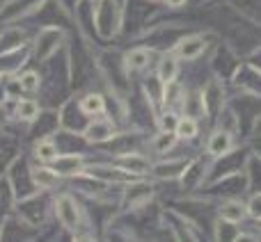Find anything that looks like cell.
Masks as SVG:
<instances>
[{
  "mask_svg": "<svg viewBox=\"0 0 261 242\" xmlns=\"http://www.w3.org/2000/svg\"><path fill=\"white\" fill-rule=\"evenodd\" d=\"M53 217L64 229V233H69L73 240H94L96 238V231L90 224L85 206L69 190H60V192L53 194Z\"/></svg>",
  "mask_w": 261,
  "mask_h": 242,
  "instance_id": "1",
  "label": "cell"
},
{
  "mask_svg": "<svg viewBox=\"0 0 261 242\" xmlns=\"http://www.w3.org/2000/svg\"><path fill=\"white\" fill-rule=\"evenodd\" d=\"M69 32L64 25H55V23H46V25H37L35 35L30 41V53H32V62L41 64L48 57L58 55L60 50L67 48L69 44Z\"/></svg>",
  "mask_w": 261,
  "mask_h": 242,
  "instance_id": "2",
  "label": "cell"
},
{
  "mask_svg": "<svg viewBox=\"0 0 261 242\" xmlns=\"http://www.w3.org/2000/svg\"><path fill=\"white\" fill-rule=\"evenodd\" d=\"M14 213H16V215H21L28 224L41 229L46 222L53 220V194L37 192V194H32V197L18 199Z\"/></svg>",
  "mask_w": 261,
  "mask_h": 242,
  "instance_id": "3",
  "label": "cell"
},
{
  "mask_svg": "<svg viewBox=\"0 0 261 242\" xmlns=\"http://www.w3.org/2000/svg\"><path fill=\"white\" fill-rule=\"evenodd\" d=\"M92 3V25L101 39H110L117 35L122 25V12L117 0H90Z\"/></svg>",
  "mask_w": 261,
  "mask_h": 242,
  "instance_id": "4",
  "label": "cell"
},
{
  "mask_svg": "<svg viewBox=\"0 0 261 242\" xmlns=\"http://www.w3.org/2000/svg\"><path fill=\"white\" fill-rule=\"evenodd\" d=\"M30 165H32L30 156L23 151L21 156H18L16 160L7 167V169H5V176H7V180L12 183L14 192H16V201H18V199L32 197V194L39 192V190H37V185H35V180H32Z\"/></svg>",
  "mask_w": 261,
  "mask_h": 242,
  "instance_id": "5",
  "label": "cell"
},
{
  "mask_svg": "<svg viewBox=\"0 0 261 242\" xmlns=\"http://www.w3.org/2000/svg\"><path fill=\"white\" fill-rule=\"evenodd\" d=\"M58 117H60V130H67V133H73V135H83L85 126L90 124V117L81 110L76 94H71L67 101L60 103Z\"/></svg>",
  "mask_w": 261,
  "mask_h": 242,
  "instance_id": "6",
  "label": "cell"
},
{
  "mask_svg": "<svg viewBox=\"0 0 261 242\" xmlns=\"http://www.w3.org/2000/svg\"><path fill=\"white\" fill-rule=\"evenodd\" d=\"M117 137H119L117 124H115L108 114L90 119V124L83 130V139H85L87 146H103V144H110Z\"/></svg>",
  "mask_w": 261,
  "mask_h": 242,
  "instance_id": "7",
  "label": "cell"
},
{
  "mask_svg": "<svg viewBox=\"0 0 261 242\" xmlns=\"http://www.w3.org/2000/svg\"><path fill=\"white\" fill-rule=\"evenodd\" d=\"M60 130V117H58V108H46L39 112V117L32 121L30 126H25L23 130V139L28 144L35 142L39 137H55Z\"/></svg>",
  "mask_w": 261,
  "mask_h": 242,
  "instance_id": "8",
  "label": "cell"
},
{
  "mask_svg": "<svg viewBox=\"0 0 261 242\" xmlns=\"http://www.w3.org/2000/svg\"><path fill=\"white\" fill-rule=\"evenodd\" d=\"M35 238H39V229L28 224L14 210L0 217V240H35Z\"/></svg>",
  "mask_w": 261,
  "mask_h": 242,
  "instance_id": "9",
  "label": "cell"
},
{
  "mask_svg": "<svg viewBox=\"0 0 261 242\" xmlns=\"http://www.w3.org/2000/svg\"><path fill=\"white\" fill-rule=\"evenodd\" d=\"M87 162H90V156L85 151H60V156L50 162V167L64 180H73L87 169Z\"/></svg>",
  "mask_w": 261,
  "mask_h": 242,
  "instance_id": "10",
  "label": "cell"
},
{
  "mask_svg": "<svg viewBox=\"0 0 261 242\" xmlns=\"http://www.w3.org/2000/svg\"><path fill=\"white\" fill-rule=\"evenodd\" d=\"M32 35H35V30H32L30 25H25V23L0 25V55L30 46Z\"/></svg>",
  "mask_w": 261,
  "mask_h": 242,
  "instance_id": "11",
  "label": "cell"
},
{
  "mask_svg": "<svg viewBox=\"0 0 261 242\" xmlns=\"http://www.w3.org/2000/svg\"><path fill=\"white\" fill-rule=\"evenodd\" d=\"M23 148H25V139L18 130H12V126L0 130V174H5V169L21 156Z\"/></svg>",
  "mask_w": 261,
  "mask_h": 242,
  "instance_id": "12",
  "label": "cell"
},
{
  "mask_svg": "<svg viewBox=\"0 0 261 242\" xmlns=\"http://www.w3.org/2000/svg\"><path fill=\"white\" fill-rule=\"evenodd\" d=\"M44 110L41 101L37 96H21L14 103H9V114H12L14 126H30L32 121L39 117V112Z\"/></svg>",
  "mask_w": 261,
  "mask_h": 242,
  "instance_id": "13",
  "label": "cell"
},
{
  "mask_svg": "<svg viewBox=\"0 0 261 242\" xmlns=\"http://www.w3.org/2000/svg\"><path fill=\"white\" fill-rule=\"evenodd\" d=\"M30 169H32V180H35V185H37L39 192L55 194V192H60V190L64 188V178L50 165H44V162L32 160Z\"/></svg>",
  "mask_w": 261,
  "mask_h": 242,
  "instance_id": "14",
  "label": "cell"
},
{
  "mask_svg": "<svg viewBox=\"0 0 261 242\" xmlns=\"http://www.w3.org/2000/svg\"><path fill=\"white\" fill-rule=\"evenodd\" d=\"M30 62H32L30 46L18 48V50H12V53H3V55H0V73H3L5 78H7V76H16V73L21 71V69H25Z\"/></svg>",
  "mask_w": 261,
  "mask_h": 242,
  "instance_id": "15",
  "label": "cell"
},
{
  "mask_svg": "<svg viewBox=\"0 0 261 242\" xmlns=\"http://www.w3.org/2000/svg\"><path fill=\"white\" fill-rule=\"evenodd\" d=\"M28 148H30V151H28L30 160L44 162V165H50V162L60 156V146H58V139L55 137H39L28 144Z\"/></svg>",
  "mask_w": 261,
  "mask_h": 242,
  "instance_id": "16",
  "label": "cell"
},
{
  "mask_svg": "<svg viewBox=\"0 0 261 242\" xmlns=\"http://www.w3.org/2000/svg\"><path fill=\"white\" fill-rule=\"evenodd\" d=\"M78 103H81V110L90 119L108 114L106 112V110H108V101H106V96L101 94V92H85V94L78 96Z\"/></svg>",
  "mask_w": 261,
  "mask_h": 242,
  "instance_id": "17",
  "label": "cell"
},
{
  "mask_svg": "<svg viewBox=\"0 0 261 242\" xmlns=\"http://www.w3.org/2000/svg\"><path fill=\"white\" fill-rule=\"evenodd\" d=\"M122 59H124V69H126V73H140V71H144V69L151 67L153 53L149 48L138 46V48H130Z\"/></svg>",
  "mask_w": 261,
  "mask_h": 242,
  "instance_id": "18",
  "label": "cell"
},
{
  "mask_svg": "<svg viewBox=\"0 0 261 242\" xmlns=\"http://www.w3.org/2000/svg\"><path fill=\"white\" fill-rule=\"evenodd\" d=\"M113 160L117 162V165H122L124 169L133 171L135 176L149 174V167H151L147 162V158H144L142 153H138V151H122V153H117V156H113Z\"/></svg>",
  "mask_w": 261,
  "mask_h": 242,
  "instance_id": "19",
  "label": "cell"
},
{
  "mask_svg": "<svg viewBox=\"0 0 261 242\" xmlns=\"http://www.w3.org/2000/svg\"><path fill=\"white\" fill-rule=\"evenodd\" d=\"M204 48H206V41H204V37L195 35V37H186V39H181L179 44L174 46V55L181 59H197L199 55L204 53Z\"/></svg>",
  "mask_w": 261,
  "mask_h": 242,
  "instance_id": "20",
  "label": "cell"
},
{
  "mask_svg": "<svg viewBox=\"0 0 261 242\" xmlns=\"http://www.w3.org/2000/svg\"><path fill=\"white\" fill-rule=\"evenodd\" d=\"M179 76V57L174 53H165L156 64V78L161 80V85L176 80Z\"/></svg>",
  "mask_w": 261,
  "mask_h": 242,
  "instance_id": "21",
  "label": "cell"
},
{
  "mask_svg": "<svg viewBox=\"0 0 261 242\" xmlns=\"http://www.w3.org/2000/svg\"><path fill=\"white\" fill-rule=\"evenodd\" d=\"M16 78H18V82H21L23 94H28V96L39 94V89H41V71H39V67L35 69V67L28 64L25 69H21V71L16 73Z\"/></svg>",
  "mask_w": 261,
  "mask_h": 242,
  "instance_id": "22",
  "label": "cell"
},
{
  "mask_svg": "<svg viewBox=\"0 0 261 242\" xmlns=\"http://www.w3.org/2000/svg\"><path fill=\"white\" fill-rule=\"evenodd\" d=\"M206 148L213 158H222L225 153H229L231 148H234V137H231L229 130H216V133L208 137Z\"/></svg>",
  "mask_w": 261,
  "mask_h": 242,
  "instance_id": "23",
  "label": "cell"
},
{
  "mask_svg": "<svg viewBox=\"0 0 261 242\" xmlns=\"http://www.w3.org/2000/svg\"><path fill=\"white\" fill-rule=\"evenodd\" d=\"M218 215L227 222V224H239L243 222V217L248 215V206L243 201H225L218 210Z\"/></svg>",
  "mask_w": 261,
  "mask_h": 242,
  "instance_id": "24",
  "label": "cell"
},
{
  "mask_svg": "<svg viewBox=\"0 0 261 242\" xmlns=\"http://www.w3.org/2000/svg\"><path fill=\"white\" fill-rule=\"evenodd\" d=\"M14 208H16V192L7 180V176L0 174V217L12 213Z\"/></svg>",
  "mask_w": 261,
  "mask_h": 242,
  "instance_id": "25",
  "label": "cell"
},
{
  "mask_svg": "<svg viewBox=\"0 0 261 242\" xmlns=\"http://www.w3.org/2000/svg\"><path fill=\"white\" fill-rule=\"evenodd\" d=\"M184 99H186L184 87H181L176 80H172V82H167V85H163V108L174 110L176 105H184Z\"/></svg>",
  "mask_w": 261,
  "mask_h": 242,
  "instance_id": "26",
  "label": "cell"
},
{
  "mask_svg": "<svg viewBox=\"0 0 261 242\" xmlns=\"http://www.w3.org/2000/svg\"><path fill=\"white\" fill-rule=\"evenodd\" d=\"M186 171L184 162H158V165L149 167V174L156 178H176Z\"/></svg>",
  "mask_w": 261,
  "mask_h": 242,
  "instance_id": "27",
  "label": "cell"
},
{
  "mask_svg": "<svg viewBox=\"0 0 261 242\" xmlns=\"http://www.w3.org/2000/svg\"><path fill=\"white\" fill-rule=\"evenodd\" d=\"M197 133H199V126H197V121L190 117V114H186V117H179V124H176V128H174L176 139L190 142V139L197 137Z\"/></svg>",
  "mask_w": 261,
  "mask_h": 242,
  "instance_id": "28",
  "label": "cell"
},
{
  "mask_svg": "<svg viewBox=\"0 0 261 242\" xmlns=\"http://www.w3.org/2000/svg\"><path fill=\"white\" fill-rule=\"evenodd\" d=\"M174 144H176V135L174 133H163V130H158V133L149 139V146H151L153 153H167V151L174 148Z\"/></svg>",
  "mask_w": 261,
  "mask_h": 242,
  "instance_id": "29",
  "label": "cell"
},
{
  "mask_svg": "<svg viewBox=\"0 0 261 242\" xmlns=\"http://www.w3.org/2000/svg\"><path fill=\"white\" fill-rule=\"evenodd\" d=\"M176 124H179V114H176L174 110H167V108L163 110V112L158 114V119H156L158 130H163V133H174Z\"/></svg>",
  "mask_w": 261,
  "mask_h": 242,
  "instance_id": "30",
  "label": "cell"
},
{
  "mask_svg": "<svg viewBox=\"0 0 261 242\" xmlns=\"http://www.w3.org/2000/svg\"><path fill=\"white\" fill-rule=\"evenodd\" d=\"M245 206H248V215L252 217V220H261V194H254Z\"/></svg>",
  "mask_w": 261,
  "mask_h": 242,
  "instance_id": "31",
  "label": "cell"
},
{
  "mask_svg": "<svg viewBox=\"0 0 261 242\" xmlns=\"http://www.w3.org/2000/svg\"><path fill=\"white\" fill-rule=\"evenodd\" d=\"M163 3H165L167 7H184L186 0H163Z\"/></svg>",
  "mask_w": 261,
  "mask_h": 242,
  "instance_id": "32",
  "label": "cell"
},
{
  "mask_svg": "<svg viewBox=\"0 0 261 242\" xmlns=\"http://www.w3.org/2000/svg\"><path fill=\"white\" fill-rule=\"evenodd\" d=\"M3 82H5V76H3V73H0V87H3Z\"/></svg>",
  "mask_w": 261,
  "mask_h": 242,
  "instance_id": "33",
  "label": "cell"
},
{
  "mask_svg": "<svg viewBox=\"0 0 261 242\" xmlns=\"http://www.w3.org/2000/svg\"><path fill=\"white\" fill-rule=\"evenodd\" d=\"M153 3H163V0H153Z\"/></svg>",
  "mask_w": 261,
  "mask_h": 242,
  "instance_id": "34",
  "label": "cell"
}]
</instances>
